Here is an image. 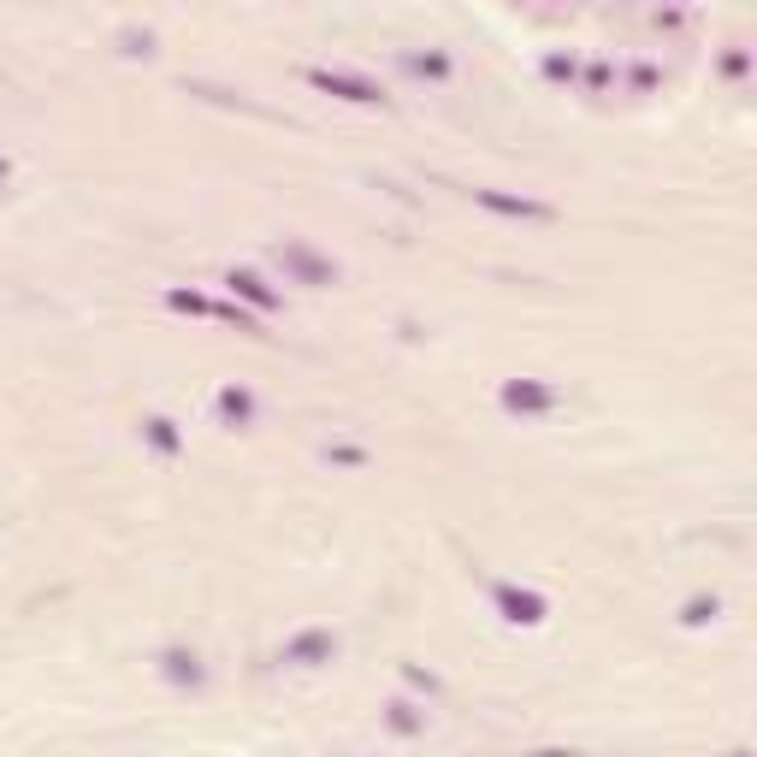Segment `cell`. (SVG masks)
Returning a JSON list of instances; mask_svg holds the SVG:
<instances>
[{"mask_svg": "<svg viewBox=\"0 0 757 757\" xmlns=\"http://www.w3.org/2000/svg\"><path fill=\"white\" fill-rule=\"evenodd\" d=\"M503 409L539 414V409H551V391H539V385H503Z\"/></svg>", "mask_w": 757, "mask_h": 757, "instance_id": "cell-3", "label": "cell"}, {"mask_svg": "<svg viewBox=\"0 0 757 757\" xmlns=\"http://www.w3.org/2000/svg\"><path fill=\"white\" fill-rule=\"evenodd\" d=\"M497 604H503V616L509 621H545V598H533V592H515V586H497Z\"/></svg>", "mask_w": 757, "mask_h": 757, "instance_id": "cell-2", "label": "cell"}, {"mask_svg": "<svg viewBox=\"0 0 757 757\" xmlns=\"http://www.w3.org/2000/svg\"><path fill=\"white\" fill-rule=\"evenodd\" d=\"M0 178H6V160H0Z\"/></svg>", "mask_w": 757, "mask_h": 757, "instance_id": "cell-5", "label": "cell"}, {"mask_svg": "<svg viewBox=\"0 0 757 757\" xmlns=\"http://www.w3.org/2000/svg\"><path fill=\"white\" fill-rule=\"evenodd\" d=\"M332 651H338V639H332L326 627H314V633H296V639L284 645V663H302V669H320V663H332Z\"/></svg>", "mask_w": 757, "mask_h": 757, "instance_id": "cell-1", "label": "cell"}, {"mask_svg": "<svg viewBox=\"0 0 757 757\" xmlns=\"http://www.w3.org/2000/svg\"><path fill=\"white\" fill-rule=\"evenodd\" d=\"M314 83H326V89H344V101H367V107L379 101V89H373V83H361V77H332V71H320Z\"/></svg>", "mask_w": 757, "mask_h": 757, "instance_id": "cell-4", "label": "cell"}]
</instances>
